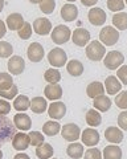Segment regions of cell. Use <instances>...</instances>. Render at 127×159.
Instances as JSON below:
<instances>
[{"label":"cell","mask_w":127,"mask_h":159,"mask_svg":"<svg viewBox=\"0 0 127 159\" xmlns=\"http://www.w3.org/2000/svg\"><path fill=\"white\" fill-rule=\"evenodd\" d=\"M29 138H31V145L32 146H40L44 143V134L40 131H31L29 133Z\"/></svg>","instance_id":"obj_40"},{"label":"cell","mask_w":127,"mask_h":159,"mask_svg":"<svg viewBox=\"0 0 127 159\" xmlns=\"http://www.w3.org/2000/svg\"><path fill=\"white\" fill-rule=\"evenodd\" d=\"M3 8H4V0H0V13H2Z\"/></svg>","instance_id":"obj_49"},{"label":"cell","mask_w":127,"mask_h":159,"mask_svg":"<svg viewBox=\"0 0 127 159\" xmlns=\"http://www.w3.org/2000/svg\"><path fill=\"white\" fill-rule=\"evenodd\" d=\"M66 154L69 155L72 159H81L82 157L85 155L84 152V145L81 143H70L66 148Z\"/></svg>","instance_id":"obj_27"},{"label":"cell","mask_w":127,"mask_h":159,"mask_svg":"<svg viewBox=\"0 0 127 159\" xmlns=\"http://www.w3.org/2000/svg\"><path fill=\"white\" fill-rule=\"evenodd\" d=\"M48 61L53 68H62L68 61V56L62 48H55L48 53Z\"/></svg>","instance_id":"obj_6"},{"label":"cell","mask_w":127,"mask_h":159,"mask_svg":"<svg viewBox=\"0 0 127 159\" xmlns=\"http://www.w3.org/2000/svg\"><path fill=\"white\" fill-rule=\"evenodd\" d=\"M15 85L13 78L11 76V73L6 72H0V90H7V89L12 88Z\"/></svg>","instance_id":"obj_34"},{"label":"cell","mask_w":127,"mask_h":159,"mask_svg":"<svg viewBox=\"0 0 127 159\" xmlns=\"http://www.w3.org/2000/svg\"><path fill=\"white\" fill-rule=\"evenodd\" d=\"M103 159H122V148L118 145H109L103 148Z\"/></svg>","instance_id":"obj_24"},{"label":"cell","mask_w":127,"mask_h":159,"mask_svg":"<svg viewBox=\"0 0 127 159\" xmlns=\"http://www.w3.org/2000/svg\"><path fill=\"white\" fill-rule=\"evenodd\" d=\"M32 32H33V27H32V24H29V23H24V25L21 29H19L17 33H19V37H20L21 40H28L29 37L32 36Z\"/></svg>","instance_id":"obj_38"},{"label":"cell","mask_w":127,"mask_h":159,"mask_svg":"<svg viewBox=\"0 0 127 159\" xmlns=\"http://www.w3.org/2000/svg\"><path fill=\"white\" fill-rule=\"evenodd\" d=\"M86 123L91 127H97L102 123V116L99 114V111H97L95 109H90V110L86 111Z\"/></svg>","instance_id":"obj_28"},{"label":"cell","mask_w":127,"mask_h":159,"mask_svg":"<svg viewBox=\"0 0 127 159\" xmlns=\"http://www.w3.org/2000/svg\"><path fill=\"white\" fill-rule=\"evenodd\" d=\"M17 93H19V88L16 85H13L12 88L7 89V90H0V97L6 99H12L17 97Z\"/></svg>","instance_id":"obj_41"},{"label":"cell","mask_w":127,"mask_h":159,"mask_svg":"<svg viewBox=\"0 0 127 159\" xmlns=\"http://www.w3.org/2000/svg\"><path fill=\"white\" fill-rule=\"evenodd\" d=\"M55 8H56V2L55 0H42L41 4H40V9L42 13L45 15H50L55 12Z\"/></svg>","instance_id":"obj_36"},{"label":"cell","mask_w":127,"mask_h":159,"mask_svg":"<svg viewBox=\"0 0 127 159\" xmlns=\"http://www.w3.org/2000/svg\"><path fill=\"white\" fill-rule=\"evenodd\" d=\"M48 109V101L44 97H35L31 101V110L36 114H42Z\"/></svg>","instance_id":"obj_25"},{"label":"cell","mask_w":127,"mask_h":159,"mask_svg":"<svg viewBox=\"0 0 127 159\" xmlns=\"http://www.w3.org/2000/svg\"><path fill=\"white\" fill-rule=\"evenodd\" d=\"M105 89L110 96H115L122 90V84L115 76H109L105 80Z\"/></svg>","instance_id":"obj_18"},{"label":"cell","mask_w":127,"mask_h":159,"mask_svg":"<svg viewBox=\"0 0 127 159\" xmlns=\"http://www.w3.org/2000/svg\"><path fill=\"white\" fill-rule=\"evenodd\" d=\"M48 114L52 119H61L66 114V106L62 101H55L48 106Z\"/></svg>","instance_id":"obj_12"},{"label":"cell","mask_w":127,"mask_h":159,"mask_svg":"<svg viewBox=\"0 0 127 159\" xmlns=\"http://www.w3.org/2000/svg\"><path fill=\"white\" fill-rule=\"evenodd\" d=\"M44 54H45V52H44V47L40 43H32L31 45L28 47L27 56L32 62H40L44 58Z\"/></svg>","instance_id":"obj_11"},{"label":"cell","mask_w":127,"mask_h":159,"mask_svg":"<svg viewBox=\"0 0 127 159\" xmlns=\"http://www.w3.org/2000/svg\"><path fill=\"white\" fill-rule=\"evenodd\" d=\"M31 146V138L29 134L25 133H16L12 138V147L17 151H25Z\"/></svg>","instance_id":"obj_8"},{"label":"cell","mask_w":127,"mask_h":159,"mask_svg":"<svg viewBox=\"0 0 127 159\" xmlns=\"http://www.w3.org/2000/svg\"><path fill=\"white\" fill-rule=\"evenodd\" d=\"M85 159H102L103 155H102V152L98 150V148H89V150L86 151L85 154Z\"/></svg>","instance_id":"obj_42"},{"label":"cell","mask_w":127,"mask_h":159,"mask_svg":"<svg viewBox=\"0 0 127 159\" xmlns=\"http://www.w3.org/2000/svg\"><path fill=\"white\" fill-rule=\"evenodd\" d=\"M72 40L78 47H86V44L90 41V32L85 28H77L72 33Z\"/></svg>","instance_id":"obj_15"},{"label":"cell","mask_w":127,"mask_h":159,"mask_svg":"<svg viewBox=\"0 0 127 159\" xmlns=\"http://www.w3.org/2000/svg\"><path fill=\"white\" fill-rule=\"evenodd\" d=\"M55 154V150H53L52 145L49 143H41L40 146L36 147V155L38 159H50Z\"/></svg>","instance_id":"obj_26"},{"label":"cell","mask_w":127,"mask_h":159,"mask_svg":"<svg viewBox=\"0 0 127 159\" xmlns=\"http://www.w3.org/2000/svg\"><path fill=\"white\" fill-rule=\"evenodd\" d=\"M81 141L85 146L93 147L99 143V134L94 129H85L84 131L81 133Z\"/></svg>","instance_id":"obj_13"},{"label":"cell","mask_w":127,"mask_h":159,"mask_svg":"<svg viewBox=\"0 0 127 159\" xmlns=\"http://www.w3.org/2000/svg\"><path fill=\"white\" fill-rule=\"evenodd\" d=\"M61 135L68 142H77L81 138V129L76 123H66L61 129Z\"/></svg>","instance_id":"obj_7"},{"label":"cell","mask_w":127,"mask_h":159,"mask_svg":"<svg viewBox=\"0 0 127 159\" xmlns=\"http://www.w3.org/2000/svg\"><path fill=\"white\" fill-rule=\"evenodd\" d=\"M9 111H11V103L8 101H4V99H0V114L7 116Z\"/></svg>","instance_id":"obj_45"},{"label":"cell","mask_w":127,"mask_h":159,"mask_svg":"<svg viewBox=\"0 0 127 159\" xmlns=\"http://www.w3.org/2000/svg\"><path fill=\"white\" fill-rule=\"evenodd\" d=\"M13 159H31V158H29V155H27V154H16Z\"/></svg>","instance_id":"obj_48"},{"label":"cell","mask_w":127,"mask_h":159,"mask_svg":"<svg viewBox=\"0 0 127 159\" xmlns=\"http://www.w3.org/2000/svg\"><path fill=\"white\" fill-rule=\"evenodd\" d=\"M106 92V89H105V85L102 82L99 81H94V82H91L87 85L86 88V94H87V97H90V98H97V97H99V96H103Z\"/></svg>","instance_id":"obj_19"},{"label":"cell","mask_w":127,"mask_h":159,"mask_svg":"<svg viewBox=\"0 0 127 159\" xmlns=\"http://www.w3.org/2000/svg\"><path fill=\"white\" fill-rule=\"evenodd\" d=\"M113 24L118 31H126L127 29V13L116 12L113 16Z\"/></svg>","instance_id":"obj_32"},{"label":"cell","mask_w":127,"mask_h":159,"mask_svg":"<svg viewBox=\"0 0 127 159\" xmlns=\"http://www.w3.org/2000/svg\"><path fill=\"white\" fill-rule=\"evenodd\" d=\"M44 93H45V97L48 99L56 101V99H60L62 97V88L58 84H48L44 89Z\"/></svg>","instance_id":"obj_21"},{"label":"cell","mask_w":127,"mask_h":159,"mask_svg":"<svg viewBox=\"0 0 127 159\" xmlns=\"http://www.w3.org/2000/svg\"><path fill=\"white\" fill-rule=\"evenodd\" d=\"M105 138L107 139V142L116 145V143H120L123 141V131L116 126H110L105 130Z\"/></svg>","instance_id":"obj_17"},{"label":"cell","mask_w":127,"mask_h":159,"mask_svg":"<svg viewBox=\"0 0 127 159\" xmlns=\"http://www.w3.org/2000/svg\"><path fill=\"white\" fill-rule=\"evenodd\" d=\"M52 159H57V158H52Z\"/></svg>","instance_id":"obj_54"},{"label":"cell","mask_w":127,"mask_h":159,"mask_svg":"<svg viewBox=\"0 0 127 159\" xmlns=\"http://www.w3.org/2000/svg\"><path fill=\"white\" fill-rule=\"evenodd\" d=\"M31 107V99L27 96H17L13 101V109L17 111H25Z\"/></svg>","instance_id":"obj_31"},{"label":"cell","mask_w":127,"mask_h":159,"mask_svg":"<svg viewBox=\"0 0 127 159\" xmlns=\"http://www.w3.org/2000/svg\"><path fill=\"white\" fill-rule=\"evenodd\" d=\"M24 19L20 13H11L8 15V17L6 20V24L7 27L11 29V31H19V29H21L23 25H24Z\"/></svg>","instance_id":"obj_22"},{"label":"cell","mask_w":127,"mask_h":159,"mask_svg":"<svg viewBox=\"0 0 127 159\" xmlns=\"http://www.w3.org/2000/svg\"><path fill=\"white\" fill-rule=\"evenodd\" d=\"M86 56L91 61H101L106 56V48L101 41H90L86 45Z\"/></svg>","instance_id":"obj_2"},{"label":"cell","mask_w":127,"mask_h":159,"mask_svg":"<svg viewBox=\"0 0 127 159\" xmlns=\"http://www.w3.org/2000/svg\"><path fill=\"white\" fill-rule=\"evenodd\" d=\"M13 123H15V126H16V129L23 130V131H28V130H31V127H32L31 117L25 113H17L16 116L13 117Z\"/></svg>","instance_id":"obj_16"},{"label":"cell","mask_w":127,"mask_h":159,"mask_svg":"<svg viewBox=\"0 0 127 159\" xmlns=\"http://www.w3.org/2000/svg\"><path fill=\"white\" fill-rule=\"evenodd\" d=\"M25 69V61L20 56H11V58L8 60V70L13 76H19L21 74Z\"/></svg>","instance_id":"obj_10"},{"label":"cell","mask_w":127,"mask_h":159,"mask_svg":"<svg viewBox=\"0 0 127 159\" xmlns=\"http://www.w3.org/2000/svg\"><path fill=\"white\" fill-rule=\"evenodd\" d=\"M78 16V8L77 6H74V4H65L62 8H61V17L65 20V21H74V20L77 19Z\"/></svg>","instance_id":"obj_20"},{"label":"cell","mask_w":127,"mask_h":159,"mask_svg":"<svg viewBox=\"0 0 127 159\" xmlns=\"http://www.w3.org/2000/svg\"><path fill=\"white\" fill-rule=\"evenodd\" d=\"M16 133H17V129L12 122V119L0 114V146L3 143L11 141Z\"/></svg>","instance_id":"obj_1"},{"label":"cell","mask_w":127,"mask_h":159,"mask_svg":"<svg viewBox=\"0 0 127 159\" xmlns=\"http://www.w3.org/2000/svg\"><path fill=\"white\" fill-rule=\"evenodd\" d=\"M116 77L120 80L123 85H127V65H122L119 69H116Z\"/></svg>","instance_id":"obj_43"},{"label":"cell","mask_w":127,"mask_h":159,"mask_svg":"<svg viewBox=\"0 0 127 159\" xmlns=\"http://www.w3.org/2000/svg\"><path fill=\"white\" fill-rule=\"evenodd\" d=\"M114 101H115V105L119 109H122V110H127V92L126 90L119 92L118 94H116Z\"/></svg>","instance_id":"obj_37"},{"label":"cell","mask_w":127,"mask_h":159,"mask_svg":"<svg viewBox=\"0 0 127 159\" xmlns=\"http://www.w3.org/2000/svg\"><path fill=\"white\" fill-rule=\"evenodd\" d=\"M87 19H89L90 24L97 27H101L106 23V12L102 8H91L89 13H87Z\"/></svg>","instance_id":"obj_14"},{"label":"cell","mask_w":127,"mask_h":159,"mask_svg":"<svg viewBox=\"0 0 127 159\" xmlns=\"http://www.w3.org/2000/svg\"><path fill=\"white\" fill-rule=\"evenodd\" d=\"M98 0H81V3L84 4L85 7H91V6H95Z\"/></svg>","instance_id":"obj_47"},{"label":"cell","mask_w":127,"mask_h":159,"mask_svg":"<svg viewBox=\"0 0 127 159\" xmlns=\"http://www.w3.org/2000/svg\"><path fill=\"white\" fill-rule=\"evenodd\" d=\"M125 61V56L118 51H111L107 52V54L103 58V64L107 69L114 70V69H119L122 66V64Z\"/></svg>","instance_id":"obj_5"},{"label":"cell","mask_w":127,"mask_h":159,"mask_svg":"<svg viewBox=\"0 0 127 159\" xmlns=\"http://www.w3.org/2000/svg\"><path fill=\"white\" fill-rule=\"evenodd\" d=\"M93 105H94V107L98 111H107L111 107V99L103 94V96H99V97L94 98Z\"/></svg>","instance_id":"obj_29"},{"label":"cell","mask_w":127,"mask_h":159,"mask_svg":"<svg viewBox=\"0 0 127 159\" xmlns=\"http://www.w3.org/2000/svg\"><path fill=\"white\" fill-rule=\"evenodd\" d=\"M99 40L102 44H105L107 47H111V45H115L119 40V32L118 29L114 28V27H103L99 32Z\"/></svg>","instance_id":"obj_3"},{"label":"cell","mask_w":127,"mask_h":159,"mask_svg":"<svg viewBox=\"0 0 127 159\" xmlns=\"http://www.w3.org/2000/svg\"><path fill=\"white\" fill-rule=\"evenodd\" d=\"M33 31L40 36H45V34H49L52 32V23L49 19L46 17H38L33 21Z\"/></svg>","instance_id":"obj_9"},{"label":"cell","mask_w":127,"mask_h":159,"mask_svg":"<svg viewBox=\"0 0 127 159\" xmlns=\"http://www.w3.org/2000/svg\"><path fill=\"white\" fill-rule=\"evenodd\" d=\"M84 64L78 60H70L69 62L66 64V70L68 73L73 77H80L82 73H84Z\"/></svg>","instance_id":"obj_23"},{"label":"cell","mask_w":127,"mask_h":159,"mask_svg":"<svg viewBox=\"0 0 127 159\" xmlns=\"http://www.w3.org/2000/svg\"><path fill=\"white\" fill-rule=\"evenodd\" d=\"M31 3H33V4H41V2L42 0H29Z\"/></svg>","instance_id":"obj_50"},{"label":"cell","mask_w":127,"mask_h":159,"mask_svg":"<svg viewBox=\"0 0 127 159\" xmlns=\"http://www.w3.org/2000/svg\"><path fill=\"white\" fill-rule=\"evenodd\" d=\"M7 24L3 21V20H0V39L6 36V33H7Z\"/></svg>","instance_id":"obj_46"},{"label":"cell","mask_w":127,"mask_h":159,"mask_svg":"<svg viewBox=\"0 0 127 159\" xmlns=\"http://www.w3.org/2000/svg\"><path fill=\"white\" fill-rule=\"evenodd\" d=\"M0 159H3V151L0 150Z\"/></svg>","instance_id":"obj_51"},{"label":"cell","mask_w":127,"mask_h":159,"mask_svg":"<svg viewBox=\"0 0 127 159\" xmlns=\"http://www.w3.org/2000/svg\"><path fill=\"white\" fill-rule=\"evenodd\" d=\"M70 39H72V31L66 25H57L52 31V41L57 44V45H62V44L69 41Z\"/></svg>","instance_id":"obj_4"},{"label":"cell","mask_w":127,"mask_h":159,"mask_svg":"<svg viewBox=\"0 0 127 159\" xmlns=\"http://www.w3.org/2000/svg\"><path fill=\"white\" fill-rule=\"evenodd\" d=\"M125 2H126V4H127V0H125Z\"/></svg>","instance_id":"obj_53"},{"label":"cell","mask_w":127,"mask_h":159,"mask_svg":"<svg viewBox=\"0 0 127 159\" xmlns=\"http://www.w3.org/2000/svg\"><path fill=\"white\" fill-rule=\"evenodd\" d=\"M118 125L122 130L127 131V111H120L118 116Z\"/></svg>","instance_id":"obj_44"},{"label":"cell","mask_w":127,"mask_h":159,"mask_svg":"<svg viewBox=\"0 0 127 159\" xmlns=\"http://www.w3.org/2000/svg\"><path fill=\"white\" fill-rule=\"evenodd\" d=\"M13 53V47L8 41H0V57L7 58L11 57Z\"/></svg>","instance_id":"obj_35"},{"label":"cell","mask_w":127,"mask_h":159,"mask_svg":"<svg viewBox=\"0 0 127 159\" xmlns=\"http://www.w3.org/2000/svg\"><path fill=\"white\" fill-rule=\"evenodd\" d=\"M60 130H61V125L56 121H48L44 123V126H42V133L48 137L57 135V134L60 133Z\"/></svg>","instance_id":"obj_30"},{"label":"cell","mask_w":127,"mask_h":159,"mask_svg":"<svg viewBox=\"0 0 127 159\" xmlns=\"http://www.w3.org/2000/svg\"><path fill=\"white\" fill-rule=\"evenodd\" d=\"M44 78L49 84H58L61 81V73L58 72L57 69L52 68V69H48V70L44 73Z\"/></svg>","instance_id":"obj_33"},{"label":"cell","mask_w":127,"mask_h":159,"mask_svg":"<svg viewBox=\"0 0 127 159\" xmlns=\"http://www.w3.org/2000/svg\"><path fill=\"white\" fill-rule=\"evenodd\" d=\"M125 7V0H107V8L113 12L123 11Z\"/></svg>","instance_id":"obj_39"},{"label":"cell","mask_w":127,"mask_h":159,"mask_svg":"<svg viewBox=\"0 0 127 159\" xmlns=\"http://www.w3.org/2000/svg\"><path fill=\"white\" fill-rule=\"evenodd\" d=\"M66 2H69V3H73V2H77V0H66Z\"/></svg>","instance_id":"obj_52"}]
</instances>
